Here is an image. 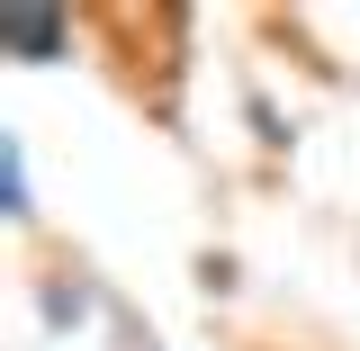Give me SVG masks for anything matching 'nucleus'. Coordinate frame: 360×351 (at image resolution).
<instances>
[{"mask_svg": "<svg viewBox=\"0 0 360 351\" xmlns=\"http://www.w3.org/2000/svg\"><path fill=\"white\" fill-rule=\"evenodd\" d=\"M0 45H9V54H54V45H63V18H45V9H9V18H0Z\"/></svg>", "mask_w": 360, "mask_h": 351, "instance_id": "nucleus-1", "label": "nucleus"}, {"mask_svg": "<svg viewBox=\"0 0 360 351\" xmlns=\"http://www.w3.org/2000/svg\"><path fill=\"white\" fill-rule=\"evenodd\" d=\"M82 307H90L82 288H45V315H54V324H72V315H82Z\"/></svg>", "mask_w": 360, "mask_h": 351, "instance_id": "nucleus-2", "label": "nucleus"}]
</instances>
